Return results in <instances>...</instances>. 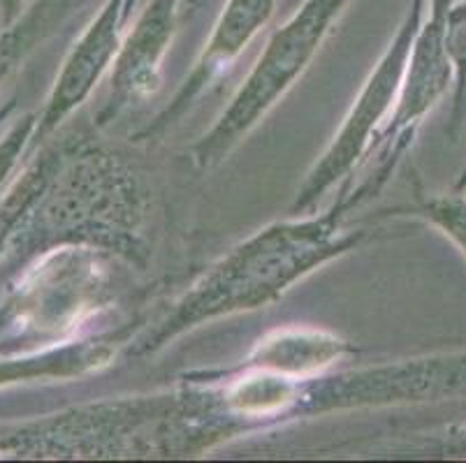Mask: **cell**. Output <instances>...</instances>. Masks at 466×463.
<instances>
[{"mask_svg":"<svg viewBox=\"0 0 466 463\" xmlns=\"http://www.w3.org/2000/svg\"><path fill=\"white\" fill-rule=\"evenodd\" d=\"M350 209L341 184L337 202L323 214H292V218L253 232L214 262L163 317L130 338L128 355L135 359L156 355L200 325L258 311L281 299L309 274L362 244L364 229L343 227Z\"/></svg>","mask_w":466,"mask_h":463,"instance_id":"obj_1","label":"cell"},{"mask_svg":"<svg viewBox=\"0 0 466 463\" xmlns=\"http://www.w3.org/2000/svg\"><path fill=\"white\" fill-rule=\"evenodd\" d=\"M349 3L350 0H304L299 10L279 25L230 105L190 146L195 167L202 172L218 167L251 130H256L258 123L277 107V102L311 65Z\"/></svg>","mask_w":466,"mask_h":463,"instance_id":"obj_2","label":"cell"},{"mask_svg":"<svg viewBox=\"0 0 466 463\" xmlns=\"http://www.w3.org/2000/svg\"><path fill=\"white\" fill-rule=\"evenodd\" d=\"M451 5L452 0H427L430 12H425V19L415 33L395 109L358 167H367V174L358 186L350 184L349 178L343 181L353 209L385 188L390 176L413 146L427 114L439 105L441 97L446 96L451 84L455 82V70L446 49V24Z\"/></svg>","mask_w":466,"mask_h":463,"instance_id":"obj_3","label":"cell"},{"mask_svg":"<svg viewBox=\"0 0 466 463\" xmlns=\"http://www.w3.org/2000/svg\"><path fill=\"white\" fill-rule=\"evenodd\" d=\"M427 12V0H410L409 10L397 28L395 37L385 46L383 56L379 58L374 70L364 79L362 88L355 96L349 114L343 118L341 127L332 137L323 156L316 160L307 172L298 190V197L292 202V214H309L320 199L334 188L353 176L362 165L364 156L370 153L376 135L395 109L400 96L401 79H404L406 63H409L410 46L415 33L420 28Z\"/></svg>","mask_w":466,"mask_h":463,"instance_id":"obj_4","label":"cell"},{"mask_svg":"<svg viewBox=\"0 0 466 463\" xmlns=\"http://www.w3.org/2000/svg\"><path fill=\"white\" fill-rule=\"evenodd\" d=\"M105 250L61 248L37 267L19 295V311L42 334L66 337L114 301L116 274Z\"/></svg>","mask_w":466,"mask_h":463,"instance_id":"obj_5","label":"cell"},{"mask_svg":"<svg viewBox=\"0 0 466 463\" xmlns=\"http://www.w3.org/2000/svg\"><path fill=\"white\" fill-rule=\"evenodd\" d=\"M279 0H226L220 10L209 40L202 46L200 56L195 58L193 67L184 76L181 86L177 88L175 97L151 118L147 127H142L135 139L137 142H151L163 135L172 126L184 118L186 112L198 105L205 93L216 86L220 76L226 75L237 58L244 54L248 45L267 28L269 19L277 12Z\"/></svg>","mask_w":466,"mask_h":463,"instance_id":"obj_6","label":"cell"},{"mask_svg":"<svg viewBox=\"0 0 466 463\" xmlns=\"http://www.w3.org/2000/svg\"><path fill=\"white\" fill-rule=\"evenodd\" d=\"M184 0H149L126 33L109 70V91L96 123L107 127L128 109L156 96L160 88L163 61L179 25Z\"/></svg>","mask_w":466,"mask_h":463,"instance_id":"obj_7","label":"cell"},{"mask_svg":"<svg viewBox=\"0 0 466 463\" xmlns=\"http://www.w3.org/2000/svg\"><path fill=\"white\" fill-rule=\"evenodd\" d=\"M139 0H105L91 24L75 40L56 75L46 107L37 123V137L56 130L77 107H82L93 88L112 70L128 21Z\"/></svg>","mask_w":466,"mask_h":463,"instance_id":"obj_8","label":"cell"},{"mask_svg":"<svg viewBox=\"0 0 466 463\" xmlns=\"http://www.w3.org/2000/svg\"><path fill=\"white\" fill-rule=\"evenodd\" d=\"M353 352V346L328 329L316 327H279L253 346L247 364L269 368L283 376L307 377L323 376L339 359Z\"/></svg>","mask_w":466,"mask_h":463,"instance_id":"obj_9","label":"cell"},{"mask_svg":"<svg viewBox=\"0 0 466 463\" xmlns=\"http://www.w3.org/2000/svg\"><path fill=\"white\" fill-rule=\"evenodd\" d=\"M409 214L436 227L466 257V190L452 193H427L418 190Z\"/></svg>","mask_w":466,"mask_h":463,"instance_id":"obj_10","label":"cell"},{"mask_svg":"<svg viewBox=\"0 0 466 463\" xmlns=\"http://www.w3.org/2000/svg\"><path fill=\"white\" fill-rule=\"evenodd\" d=\"M446 49L451 56L452 70H455V116L452 123L457 126V114H460L461 102L466 96V0H452L448 10L446 24Z\"/></svg>","mask_w":466,"mask_h":463,"instance_id":"obj_11","label":"cell"},{"mask_svg":"<svg viewBox=\"0 0 466 463\" xmlns=\"http://www.w3.org/2000/svg\"><path fill=\"white\" fill-rule=\"evenodd\" d=\"M439 454L448 458H466V424L451 427L439 443Z\"/></svg>","mask_w":466,"mask_h":463,"instance_id":"obj_12","label":"cell"},{"mask_svg":"<svg viewBox=\"0 0 466 463\" xmlns=\"http://www.w3.org/2000/svg\"><path fill=\"white\" fill-rule=\"evenodd\" d=\"M0 5H3V10H5V19L10 21L12 16L19 12V7L24 5V0H0Z\"/></svg>","mask_w":466,"mask_h":463,"instance_id":"obj_13","label":"cell"}]
</instances>
